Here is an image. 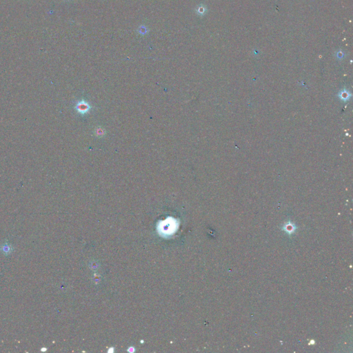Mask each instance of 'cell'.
I'll return each mask as SVG.
<instances>
[{
	"instance_id": "obj_1",
	"label": "cell",
	"mask_w": 353,
	"mask_h": 353,
	"mask_svg": "<svg viewBox=\"0 0 353 353\" xmlns=\"http://www.w3.org/2000/svg\"><path fill=\"white\" fill-rule=\"evenodd\" d=\"M178 221L172 217H168L166 220L160 221L157 229L159 233L162 236H170L175 233L178 228Z\"/></svg>"
},
{
	"instance_id": "obj_2",
	"label": "cell",
	"mask_w": 353,
	"mask_h": 353,
	"mask_svg": "<svg viewBox=\"0 0 353 353\" xmlns=\"http://www.w3.org/2000/svg\"><path fill=\"white\" fill-rule=\"evenodd\" d=\"M90 109L91 106L89 105V104H88L86 102H85L84 100L81 101V102L78 103L77 105L76 106V109L77 110L78 112L81 114L87 113L88 111L90 110Z\"/></svg>"
},
{
	"instance_id": "obj_3",
	"label": "cell",
	"mask_w": 353,
	"mask_h": 353,
	"mask_svg": "<svg viewBox=\"0 0 353 353\" xmlns=\"http://www.w3.org/2000/svg\"><path fill=\"white\" fill-rule=\"evenodd\" d=\"M296 229H297V227L293 224L290 223V222H288V224H286L285 225H284V226L282 228V230H285V232H286V233L288 235L293 234L294 232L295 231Z\"/></svg>"
},
{
	"instance_id": "obj_4",
	"label": "cell",
	"mask_w": 353,
	"mask_h": 353,
	"mask_svg": "<svg viewBox=\"0 0 353 353\" xmlns=\"http://www.w3.org/2000/svg\"><path fill=\"white\" fill-rule=\"evenodd\" d=\"M138 32H139L140 34L142 35H145L146 33H148V29L147 28L144 26H141L139 28H138Z\"/></svg>"
}]
</instances>
